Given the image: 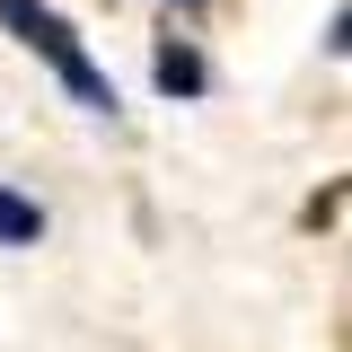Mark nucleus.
<instances>
[{
  "label": "nucleus",
  "instance_id": "nucleus-1",
  "mask_svg": "<svg viewBox=\"0 0 352 352\" xmlns=\"http://www.w3.org/2000/svg\"><path fill=\"white\" fill-rule=\"evenodd\" d=\"M0 27L27 44V53H44V62H53V80L71 88L88 115H115V80H106V71L88 62V44L71 36V27H62V18L44 9V0H0Z\"/></svg>",
  "mask_w": 352,
  "mask_h": 352
},
{
  "label": "nucleus",
  "instance_id": "nucleus-2",
  "mask_svg": "<svg viewBox=\"0 0 352 352\" xmlns=\"http://www.w3.org/2000/svg\"><path fill=\"white\" fill-rule=\"evenodd\" d=\"M159 88L168 97H203V53L194 44H159Z\"/></svg>",
  "mask_w": 352,
  "mask_h": 352
},
{
  "label": "nucleus",
  "instance_id": "nucleus-3",
  "mask_svg": "<svg viewBox=\"0 0 352 352\" xmlns=\"http://www.w3.org/2000/svg\"><path fill=\"white\" fill-rule=\"evenodd\" d=\"M36 238H44V212L27 203V194L0 185V247H36Z\"/></svg>",
  "mask_w": 352,
  "mask_h": 352
},
{
  "label": "nucleus",
  "instance_id": "nucleus-4",
  "mask_svg": "<svg viewBox=\"0 0 352 352\" xmlns=\"http://www.w3.org/2000/svg\"><path fill=\"white\" fill-rule=\"evenodd\" d=\"M176 9H203V0H176Z\"/></svg>",
  "mask_w": 352,
  "mask_h": 352
}]
</instances>
